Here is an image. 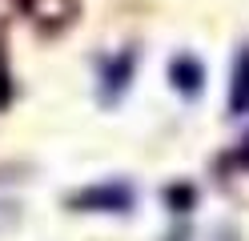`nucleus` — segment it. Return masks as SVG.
Wrapping results in <instances>:
<instances>
[{"label": "nucleus", "instance_id": "nucleus-4", "mask_svg": "<svg viewBox=\"0 0 249 241\" xmlns=\"http://www.w3.org/2000/svg\"><path fill=\"white\" fill-rule=\"evenodd\" d=\"M169 76H173L177 93H185V96H197L201 85H205V69H201L197 56H189V53L173 56V64H169Z\"/></svg>", "mask_w": 249, "mask_h": 241}, {"label": "nucleus", "instance_id": "nucleus-5", "mask_svg": "<svg viewBox=\"0 0 249 241\" xmlns=\"http://www.w3.org/2000/svg\"><path fill=\"white\" fill-rule=\"evenodd\" d=\"M249 109V53H241L237 60V80H233V112Z\"/></svg>", "mask_w": 249, "mask_h": 241}, {"label": "nucleus", "instance_id": "nucleus-7", "mask_svg": "<svg viewBox=\"0 0 249 241\" xmlns=\"http://www.w3.org/2000/svg\"><path fill=\"white\" fill-rule=\"evenodd\" d=\"M233 161H237V165H249V137L241 141V149H237V153H233Z\"/></svg>", "mask_w": 249, "mask_h": 241}, {"label": "nucleus", "instance_id": "nucleus-3", "mask_svg": "<svg viewBox=\"0 0 249 241\" xmlns=\"http://www.w3.org/2000/svg\"><path fill=\"white\" fill-rule=\"evenodd\" d=\"M17 8L28 16V20L44 24V28H60V24L72 20L76 0H17Z\"/></svg>", "mask_w": 249, "mask_h": 241}, {"label": "nucleus", "instance_id": "nucleus-8", "mask_svg": "<svg viewBox=\"0 0 249 241\" xmlns=\"http://www.w3.org/2000/svg\"><path fill=\"white\" fill-rule=\"evenodd\" d=\"M8 101V69H0V105Z\"/></svg>", "mask_w": 249, "mask_h": 241}, {"label": "nucleus", "instance_id": "nucleus-1", "mask_svg": "<svg viewBox=\"0 0 249 241\" xmlns=\"http://www.w3.org/2000/svg\"><path fill=\"white\" fill-rule=\"evenodd\" d=\"M133 201L137 193L129 181H101L69 197V205L81 209V213H124V209H133Z\"/></svg>", "mask_w": 249, "mask_h": 241}, {"label": "nucleus", "instance_id": "nucleus-6", "mask_svg": "<svg viewBox=\"0 0 249 241\" xmlns=\"http://www.w3.org/2000/svg\"><path fill=\"white\" fill-rule=\"evenodd\" d=\"M165 197L173 201V209H177V213H185V209H189V201H193V189H189V185H173V189L165 193Z\"/></svg>", "mask_w": 249, "mask_h": 241}, {"label": "nucleus", "instance_id": "nucleus-2", "mask_svg": "<svg viewBox=\"0 0 249 241\" xmlns=\"http://www.w3.org/2000/svg\"><path fill=\"white\" fill-rule=\"evenodd\" d=\"M133 69H137V53H117V56L101 60V93H105V101H117L124 93V85L133 80Z\"/></svg>", "mask_w": 249, "mask_h": 241}]
</instances>
